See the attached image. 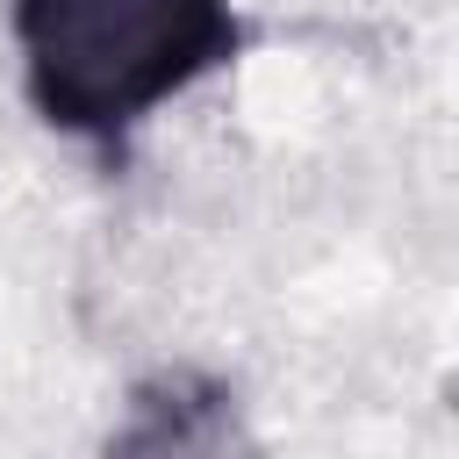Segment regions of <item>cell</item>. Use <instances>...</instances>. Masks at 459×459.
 <instances>
[{
  "mask_svg": "<svg viewBox=\"0 0 459 459\" xmlns=\"http://www.w3.org/2000/svg\"><path fill=\"white\" fill-rule=\"evenodd\" d=\"M100 459H265V437L222 373L158 366L129 387Z\"/></svg>",
  "mask_w": 459,
  "mask_h": 459,
  "instance_id": "7a4b0ae2",
  "label": "cell"
},
{
  "mask_svg": "<svg viewBox=\"0 0 459 459\" xmlns=\"http://www.w3.org/2000/svg\"><path fill=\"white\" fill-rule=\"evenodd\" d=\"M22 100L57 136L129 158V136L251 50V14L237 0H14Z\"/></svg>",
  "mask_w": 459,
  "mask_h": 459,
  "instance_id": "6da1fadb",
  "label": "cell"
}]
</instances>
